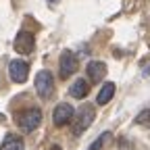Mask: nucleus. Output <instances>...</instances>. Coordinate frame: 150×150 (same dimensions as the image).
<instances>
[{
  "label": "nucleus",
  "mask_w": 150,
  "mask_h": 150,
  "mask_svg": "<svg viewBox=\"0 0 150 150\" xmlns=\"http://www.w3.org/2000/svg\"><path fill=\"white\" fill-rule=\"evenodd\" d=\"M48 150H63L59 144H52V146H48Z\"/></svg>",
  "instance_id": "4468645a"
},
{
  "label": "nucleus",
  "mask_w": 150,
  "mask_h": 150,
  "mask_svg": "<svg viewBox=\"0 0 150 150\" xmlns=\"http://www.w3.org/2000/svg\"><path fill=\"white\" fill-rule=\"evenodd\" d=\"M46 2H50V4H56V2H61V0H46Z\"/></svg>",
  "instance_id": "2eb2a0df"
},
{
  "label": "nucleus",
  "mask_w": 150,
  "mask_h": 150,
  "mask_svg": "<svg viewBox=\"0 0 150 150\" xmlns=\"http://www.w3.org/2000/svg\"><path fill=\"white\" fill-rule=\"evenodd\" d=\"M27 75H29V65H27L25 61L15 59V61L8 63V77H11V81L23 83V81L27 79Z\"/></svg>",
  "instance_id": "0eeeda50"
},
{
  "label": "nucleus",
  "mask_w": 150,
  "mask_h": 150,
  "mask_svg": "<svg viewBox=\"0 0 150 150\" xmlns=\"http://www.w3.org/2000/svg\"><path fill=\"white\" fill-rule=\"evenodd\" d=\"M94 119H96V108H94L92 104H83L79 110H77V115H75L73 119V136H79L83 134V131L94 123Z\"/></svg>",
  "instance_id": "f257e3e1"
},
{
  "label": "nucleus",
  "mask_w": 150,
  "mask_h": 150,
  "mask_svg": "<svg viewBox=\"0 0 150 150\" xmlns=\"http://www.w3.org/2000/svg\"><path fill=\"white\" fill-rule=\"evenodd\" d=\"M86 71H88L90 81H92V83H98V81L104 79V75H106V65H104L102 61H90Z\"/></svg>",
  "instance_id": "6e6552de"
},
{
  "label": "nucleus",
  "mask_w": 150,
  "mask_h": 150,
  "mask_svg": "<svg viewBox=\"0 0 150 150\" xmlns=\"http://www.w3.org/2000/svg\"><path fill=\"white\" fill-rule=\"evenodd\" d=\"M136 123H138V125H146V127H150V108H146V110L140 112V115L136 117Z\"/></svg>",
  "instance_id": "ddd939ff"
},
{
  "label": "nucleus",
  "mask_w": 150,
  "mask_h": 150,
  "mask_svg": "<svg viewBox=\"0 0 150 150\" xmlns=\"http://www.w3.org/2000/svg\"><path fill=\"white\" fill-rule=\"evenodd\" d=\"M112 96H115V83H112V81H106V83L100 88V92H98L96 102H98V104H106V102H110Z\"/></svg>",
  "instance_id": "9b49d317"
},
{
  "label": "nucleus",
  "mask_w": 150,
  "mask_h": 150,
  "mask_svg": "<svg viewBox=\"0 0 150 150\" xmlns=\"http://www.w3.org/2000/svg\"><path fill=\"white\" fill-rule=\"evenodd\" d=\"M0 121H4V115H2V112H0Z\"/></svg>",
  "instance_id": "dca6fc26"
},
{
  "label": "nucleus",
  "mask_w": 150,
  "mask_h": 150,
  "mask_svg": "<svg viewBox=\"0 0 150 150\" xmlns=\"http://www.w3.org/2000/svg\"><path fill=\"white\" fill-rule=\"evenodd\" d=\"M75 119V110L69 102H61V104H56L54 110H52V121L56 127H63L67 123H73Z\"/></svg>",
  "instance_id": "20e7f679"
},
{
  "label": "nucleus",
  "mask_w": 150,
  "mask_h": 150,
  "mask_svg": "<svg viewBox=\"0 0 150 150\" xmlns=\"http://www.w3.org/2000/svg\"><path fill=\"white\" fill-rule=\"evenodd\" d=\"M23 148H25L23 140L19 136H15V134H8L2 140V144H0V150H23Z\"/></svg>",
  "instance_id": "9d476101"
},
{
  "label": "nucleus",
  "mask_w": 150,
  "mask_h": 150,
  "mask_svg": "<svg viewBox=\"0 0 150 150\" xmlns=\"http://www.w3.org/2000/svg\"><path fill=\"white\" fill-rule=\"evenodd\" d=\"M17 123L23 131H33L42 123V110L40 108H25L23 112L17 115Z\"/></svg>",
  "instance_id": "f03ea898"
},
{
  "label": "nucleus",
  "mask_w": 150,
  "mask_h": 150,
  "mask_svg": "<svg viewBox=\"0 0 150 150\" xmlns=\"http://www.w3.org/2000/svg\"><path fill=\"white\" fill-rule=\"evenodd\" d=\"M15 50L19 54H31L35 50V38L31 31H19L17 38H15Z\"/></svg>",
  "instance_id": "423d86ee"
},
{
  "label": "nucleus",
  "mask_w": 150,
  "mask_h": 150,
  "mask_svg": "<svg viewBox=\"0 0 150 150\" xmlns=\"http://www.w3.org/2000/svg\"><path fill=\"white\" fill-rule=\"evenodd\" d=\"M108 138H110V131H104V134H100V136H98V140H94V142L90 144V148H88V150H102V146L108 142Z\"/></svg>",
  "instance_id": "f8f14e48"
},
{
  "label": "nucleus",
  "mask_w": 150,
  "mask_h": 150,
  "mask_svg": "<svg viewBox=\"0 0 150 150\" xmlns=\"http://www.w3.org/2000/svg\"><path fill=\"white\" fill-rule=\"evenodd\" d=\"M35 92L42 100L50 98L54 94V77L50 71H40L35 75Z\"/></svg>",
  "instance_id": "7ed1b4c3"
},
{
  "label": "nucleus",
  "mask_w": 150,
  "mask_h": 150,
  "mask_svg": "<svg viewBox=\"0 0 150 150\" xmlns=\"http://www.w3.org/2000/svg\"><path fill=\"white\" fill-rule=\"evenodd\" d=\"M88 92H90V83L86 81V79H75L73 81V86L69 88V94H71V96L73 98H86L88 96Z\"/></svg>",
  "instance_id": "1a4fd4ad"
},
{
  "label": "nucleus",
  "mask_w": 150,
  "mask_h": 150,
  "mask_svg": "<svg viewBox=\"0 0 150 150\" xmlns=\"http://www.w3.org/2000/svg\"><path fill=\"white\" fill-rule=\"evenodd\" d=\"M59 67H61V77L67 79V77H71V75L79 69V61H77V56H75L71 50H65V52L61 54Z\"/></svg>",
  "instance_id": "39448f33"
}]
</instances>
